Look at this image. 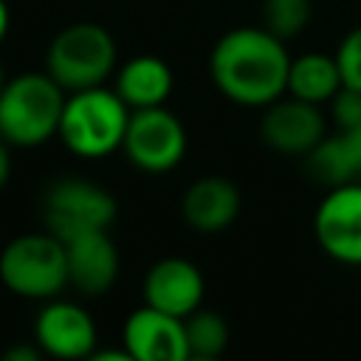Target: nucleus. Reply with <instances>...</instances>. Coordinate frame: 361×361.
Wrapping results in <instances>:
<instances>
[{
  "mask_svg": "<svg viewBox=\"0 0 361 361\" xmlns=\"http://www.w3.org/2000/svg\"><path fill=\"white\" fill-rule=\"evenodd\" d=\"M39 355H45L39 344H34V347H28V344H17V347L6 350L3 358H6V361H37Z\"/></svg>",
  "mask_w": 361,
  "mask_h": 361,
  "instance_id": "obj_23",
  "label": "nucleus"
},
{
  "mask_svg": "<svg viewBox=\"0 0 361 361\" xmlns=\"http://www.w3.org/2000/svg\"><path fill=\"white\" fill-rule=\"evenodd\" d=\"M330 107H333V118H336V124H338L341 130H355V127H361V87L344 85V87L333 96Z\"/></svg>",
  "mask_w": 361,
  "mask_h": 361,
  "instance_id": "obj_21",
  "label": "nucleus"
},
{
  "mask_svg": "<svg viewBox=\"0 0 361 361\" xmlns=\"http://www.w3.org/2000/svg\"><path fill=\"white\" fill-rule=\"evenodd\" d=\"M209 68L217 90L245 107H268L288 93L290 56L285 39L274 37L265 25L223 34L212 51Z\"/></svg>",
  "mask_w": 361,
  "mask_h": 361,
  "instance_id": "obj_1",
  "label": "nucleus"
},
{
  "mask_svg": "<svg viewBox=\"0 0 361 361\" xmlns=\"http://www.w3.org/2000/svg\"><path fill=\"white\" fill-rule=\"evenodd\" d=\"M130 113L127 102L104 85L73 90L65 99L56 135L79 158H104L113 149H121Z\"/></svg>",
  "mask_w": 361,
  "mask_h": 361,
  "instance_id": "obj_2",
  "label": "nucleus"
},
{
  "mask_svg": "<svg viewBox=\"0 0 361 361\" xmlns=\"http://www.w3.org/2000/svg\"><path fill=\"white\" fill-rule=\"evenodd\" d=\"M45 65L68 93L104 85L116 68V39L99 23H73L51 39Z\"/></svg>",
  "mask_w": 361,
  "mask_h": 361,
  "instance_id": "obj_5",
  "label": "nucleus"
},
{
  "mask_svg": "<svg viewBox=\"0 0 361 361\" xmlns=\"http://www.w3.org/2000/svg\"><path fill=\"white\" fill-rule=\"evenodd\" d=\"M183 220L200 234L226 231L240 214V189L220 175L197 178L180 203Z\"/></svg>",
  "mask_w": 361,
  "mask_h": 361,
  "instance_id": "obj_14",
  "label": "nucleus"
},
{
  "mask_svg": "<svg viewBox=\"0 0 361 361\" xmlns=\"http://www.w3.org/2000/svg\"><path fill=\"white\" fill-rule=\"evenodd\" d=\"M121 149L127 161L144 172H169L183 161L186 130L164 104L141 107L130 113Z\"/></svg>",
  "mask_w": 361,
  "mask_h": 361,
  "instance_id": "obj_7",
  "label": "nucleus"
},
{
  "mask_svg": "<svg viewBox=\"0 0 361 361\" xmlns=\"http://www.w3.org/2000/svg\"><path fill=\"white\" fill-rule=\"evenodd\" d=\"M6 31H8V6H6V0H0V42H3Z\"/></svg>",
  "mask_w": 361,
  "mask_h": 361,
  "instance_id": "obj_25",
  "label": "nucleus"
},
{
  "mask_svg": "<svg viewBox=\"0 0 361 361\" xmlns=\"http://www.w3.org/2000/svg\"><path fill=\"white\" fill-rule=\"evenodd\" d=\"M338 135H341V141H344V149H347V158H350L353 178L361 180V127H355V130H341Z\"/></svg>",
  "mask_w": 361,
  "mask_h": 361,
  "instance_id": "obj_22",
  "label": "nucleus"
},
{
  "mask_svg": "<svg viewBox=\"0 0 361 361\" xmlns=\"http://www.w3.org/2000/svg\"><path fill=\"white\" fill-rule=\"evenodd\" d=\"M344 87L341 79V68L336 54H305L290 59V71H288V93L313 104H324L333 102V96Z\"/></svg>",
  "mask_w": 361,
  "mask_h": 361,
  "instance_id": "obj_16",
  "label": "nucleus"
},
{
  "mask_svg": "<svg viewBox=\"0 0 361 361\" xmlns=\"http://www.w3.org/2000/svg\"><path fill=\"white\" fill-rule=\"evenodd\" d=\"M116 93L127 102L130 110L158 107L172 93V71L158 56H135L124 62V68H118Z\"/></svg>",
  "mask_w": 361,
  "mask_h": 361,
  "instance_id": "obj_15",
  "label": "nucleus"
},
{
  "mask_svg": "<svg viewBox=\"0 0 361 361\" xmlns=\"http://www.w3.org/2000/svg\"><path fill=\"white\" fill-rule=\"evenodd\" d=\"M68 90L45 73H23L0 90V135L14 147H37L59 133Z\"/></svg>",
  "mask_w": 361,
  "mask_h": 361,
  "instance_id": "obj_3",
  "label": "nucleus"
},
{
  "mask_svg": "<svg viewBox=\"0 0 361 361\" xmlns=\"http://www.w3.org/2000/svg\"><path fill=\"white\" fill-rule=\"evenodd\" d=\"M71 285L85 296H102L118 276V251L107 228L82 231L65 240Z\"/></svg>",
  "mask_w": 361,
  "mask_h": 361,
  "instance_id": "obj_12",
  "label": "nucleus"
},
{
  "mask_svg": "<svg viewBox=\"0 0 361 361\" xmlns=\"http://www.w3.org/2000/svg\"><path fill=\"white\" fill-rule=\"evenodd\" d=\"M336 59H338L344 85L361 87V25L353 28V31L341 39V45H338V51H336Z\"/></svg>",
  "mask_w": 361,
  "mask_h": 361,
  "instance_id": "obj_20",
  "label": "nucleus"
},
{
  "mask_svg": "<svg viewBox=\"0 0 361 361\" xmlns=\"http://www.w3.org/2000/svg\"><path fill=\"white\" fill-rule=\"evenodd\" d=\"M6 82H8V79H6V71H3V62H0V90L6 87Z\"/></svg>",
  "mask_w": 361,
  "mask_h": 361,
  "instance_id": "obj_26",
  "label": "nucleus"
},
{
  "mask_svg": "<svg viewBox=\"0 0 361 361\" xmlns=\"http://www.w3.org/2000/svg\"><path fill=\"white\" fill-rule=\"evenodd\" d=\"M42 220L59 240H71L82 231L110 228L116 220V197L85 178H59L45 192Z\"/></svg>",
  "mask_w": 361,
  "mask_h": 361,
  "instance_id": "obj_6",
  "label": "nucleus"
},
{
  "mask_svg": "<svg viewBox=\"0 0 361 361\" xmlns=\"http://www.w3.org/2000/svg\"><path fill=\"white\" fill-rule=\"evenodd\" d=\"M313 231L327 257L361 265V180L327 189L316 209Z\"/></svg>",
  "mask_w": 361,
  "mask_h": 361,
  "instance_id": "obj_8",
  "label": "nucleus"
},
{
  "mask_svg": "<svg viewBox=\"0 0 361 361\" xmlns=\"http://www.w3.org/2000/svg\"><path fill=\"white\" fill-rule=\"evenodd\" d=\"M121 344L133 355V361H189L183 319L164 313L147 302L127 316Z\"/></svg>",
  "mask_w": 361,
  "mask_h": 361,
  "instance_id": "obj_9",
  "label": "nucleus"
},
{
  "mask_svg": "<svg viewBox=\"0 0 361 361\" xmlns=\"http://www.w3.org/2000/svg\"><path fill=\"white\" fill-rule=\"evenodd\" d=\"M34 341L54 358H90L96 350V324L82 305L54 296L37 313Z\"/></svg>",
  "mask_w": 361,
  "mask_h": 361,
  "instance_id": "obj_10",
  "label": "nucleus"
},
{
  "mask_svg": "<svg viewBox=\"0 0 361 361\" xmlns=\"http://www.w3.org/2000/svg\"><path fill=\"white\" fill-rule=\"evenodd\" d=\"M259 135L271 149L282 155H305L324 138V116L313 102L279 96L265 107Z\"/></svg>",
  "mask_w": 361,
  "mask_h": 361,
  "instance_id": "obj_11",
  "label": "nucleus"
},
{
  "mask_svg": "<svg viewBox=\"0 0 361 361\" xmlns=\"http://www.w3.org/2000/svg\"><path fill=\"white\" fill-rule=\"evenodd\" d=\"M310 23V0H265L262 3V25L279 37L290 39Z\"/></svg>",
  "mask_w": 361,
  "mask_h": 361,
  "instance_id": "obj_19",
  "label": "nucleus"
},
{
  "mask_svg": "<svg viewBox=\"0 0 361 361\" xmlns=\"http://www.w3.org/2000/svg\"><path fill=\"white\" fill-rule=\"evenodd\" d=\"M305 158V169L307 175L333 189V186H341V183H353V169H350V158H347V149H344V141L341 135H324L310 152L302 155Z\"/></svg>",
  "mask_w": 361,
  "mask_h": 361,
  "instance_id": "obj_17",
  "label": "nucleus"
},
{
  "mask_svg": "<svg viewBox=\"0 0 361 361\" xmlns=\"http://www.w3.org/2000/svg\"><path fill=\"white\" fill-rule=\"evenodd\" d=\"M11 178V155H8V141L0 135V189L8 183Z\"/></svg>",
  "mask_w": 361,
  "mask_h": 361,
  "instance_id": "obj_24",
  "label": "nucleus"
},
{
  "mask_svg": "<svg viewBox=\"0 0 361 361\" xmlns=\"http://www.w3.org/2000/svg\"><path fill=\"white\" fill-rule=\"evenodd\" d=\"M3 285L25 299H54L71 285L65 240L51 231L14 237L0 251Z\"/></svg>",
  "mask_w": 361,
  "mask_h": 361,
  "instance_id": "obj_4",
  "label": "nucleus"
},
{
  "mask_svg": "<svg viewBox=\"0 0 361 361\" xmlns=\"http://www.w3.org/2000/svg\"><path fill=\"white\" fill-rule=\"evenodd\" d=\"M186 324V344H189V358L195 361H214L223 355L228 344V324L220 313L197 307L183 319Z\"/></svg>",
  "mask_w": 361,
  "mask_h": 361,
  "instance_id": "obj_18",
  "label": "nucleus"
},
{
  "mask_svg": "<svg viewBox=\"0 0 361 361\" xmlns=\"http://www.w3.org/2000/svg\"><path fill=\"white\" fill-rule=\"evenodd\" d=\"M144 302L164 313L186 319L203 302V274L183 257H166L147 271Z\"/></svg>",
  "mask_w": 361,
  "mask_h": 361,
  "instance_id": "obj_13",
  "label": "nucleus"
}]
</instances>
